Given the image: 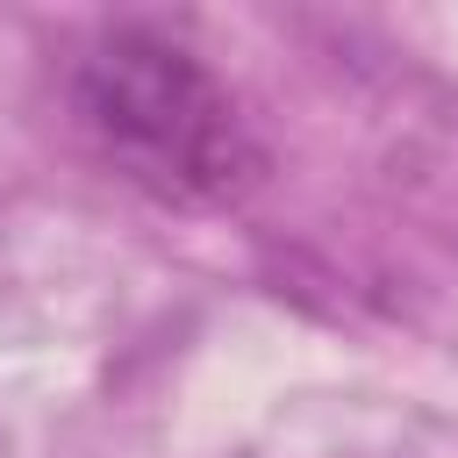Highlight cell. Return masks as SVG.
Wrapping results in <instances>:
<instances>
[{
  "mask_svg": "<svg viewBox=\"0 0 458 458\" xmlns=\"http://www.w3.org/2000/svg\"><path fill=\"white\" fill-rule=\"evenodd\" d=\"M72 122L93 157L157 208L215 215L265 186V143L200 50L165 29H100L72 64Z\"/></svg>",
  "mask_w": 458,
  "mask_h": 458,
  "instance_id": "obj_1",
  "label": "cell"
}]
</instances>
